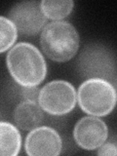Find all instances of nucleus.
Returning <instances> with one entry per match:
<instances>
[{
	"instance_id": "nucleus-1",
	"label": "nucleus",
	"mask_w": 117,
	"mask_h": 156,
	"mask_svg": "<svg viewBox=\"0 0 117 156\" xmlns=\"http://www.w3.org/2000/svg\"><path fill=\"white\" fill-rule=\"evenodd\" d=\"M6 65L13 79L22 87H37L47 75V65L42 53L28 42H20L10 49Z\"/></svg>"
},
{
	"instance_id": "nucleus-2",
	"label": "nucleus",
	"mask_w": 117,
	"mask_h": 156,
	"mask_svg": "<svg viewBox=\"0 0 117 156\" xmlns=\"http://www.w3.org/2000/svg\"><path fill=\"white\" fill-rule=\"evenodd\" d=\"M79 34L66 21H53L41 31L40 46L47 58L57 62L70 61L79 49Z\"/></svg>"
},
{
	"instance_id": "nucleus-3",
	"label": "nucleus",
	"mask_w": 117,
	"mask_h": 156,
	"mask_svg": "<svg viewBox=\"0 0 117 156\" xmlns=\"http://www.w3.org/2000/svg\"><path fill=\"white\" fill-rule=\"evenodd\" d=\"M77 101L85 113L102 117L108 115L114 109L117 104V93L110 81L90 78L78 88Z\"/></svg>"
},
{
	"instance_id": "nucleus-4",
	"label": "nucleus",
	"mask_w": 117,
	"mask_h": 156,
	"mask_svg": "<svg viewBox=\"0 0 117 156\" xmlns=\"http://www.w3.org/2000/svg\"><path fill=\"white\" fill-rule=\"evenodd\" d=\"M37 101L47 113L62 116L74 109L77 102V92L69 82L54 80L39 90Z\"/></svg>"
},
{
	"instance_id": "nucleus-5",
	"label": "nucleus",
	"mask_w": 117,
	"mask_h": 156,
	"mask_svg": "<svg viewBox=\"0 0 117 156\" xmlns=\"http://www.w3.org/2000/svg\"><path fill=\"white\" fill-rule=\"evenodd\" d=\"M78 71L82 76L101 78L108 80L115 73V60L113 54L100 44L85 46L78 58Z\"/></svg>"
},
{
	"instance_id": "nucleus-6",
	"label": "nucleus",
	"mask_w": 117,
	"mask_h": 156,
	"mask_svg": "<svg viewBox=\"0 0 117 156\" xmlns=\"http://www.w3.org/2000/svg\"><path fill=\"white\" fill-rule=\"evenodd\" d=\"M8 18L15 23L18 30L26 35H35L46 26L41 2L23 1L12 7Z\"/></svg>"
},
{
	"instance_id": "nucleus-7",
	"label": "nucleus",
	"mask_w": 117,
	"mask_h": 156,
	"mask_svg": "<svg viewBox=\"0 0 117 156\" xmlns=\"http://www.w3.org/2000/svg\"><path fill=\"white\" fill-rule=\"evenodd\" d=\"M108 136V128L97 116H85L77 121L73 129V138L76 144L85 150L98 149Z\"/></svg>"
},
{
	"instance_id": "nucleus-8",
	"label": "nucleus",
	"mask_w": 117,
	"mask_h": 156,
	"mask_svg": "<svg viewBox=\"0 0 117 156\" xmlns=\"http://www.w3.org/2000/svg\"><path fill=\"white\" fill-rule=\"evenodd\" d=\"M62 140L58 132L48 126H39L29 131L24 149L29 156H58L62 152Z\"/></svg>"
},
{
	"instance_id": "nucleus-9",
	"label": "nucleus",
	"mask_w": 117,
	"mask_h": 156,
	"mask_svg": "<svg viewBox=\"0 0 117 156\" xmlns=\"http://www.w3.org/2000/svg\"><path fill=\"white\" fill-rule=\"evenodd\" d=\"M44 110L38 101H23L14 110V120L16 125L23 131H31L42 124Z\"/></svg>"
},
{
	"instance_id": "nucleus-10",
	"label": "nucleus",
	"mask_w": 117,
	"mask_h": 156,
	"mask_svg": "<svg viewBox=\"0 0 117 156\" xmlns=\"http://www.w3.org/2000/svg\"><path fill=\"white\" fill-rule=\"evenodd\" d=\"M22 136L19 129L9 122H0V154L17 156L21 150Z\"/></svg>"
},
{
	"instance_id": "nucleus-11",
	"label": "nucleus",
	"mask_w": 117,
	"mask_h": 156,
	"mask_svg": "<svg viewBox=\"0 0 117 156\" xmlns=\"http://www.w3.org/2000/svg\"><path fill=\"white\" fill-rule=\"evenodd\" d=\"M74 2L72 0H43L41 1V8L47 19L53 21H62L69 15Z\"/></svg>"
},
{
	"instance_id": "nucleus-12",
	"label": "nucleus",
	"mask_w": 117,
	"mask_h": 156,
	"mask_svg": "<svg viewBox=\"0 0 117 156\" xmlns=\"http://www.w3.org/2000/svg\"><path fill=\"white\" fill-rule=\"evenodd\" d=\"M18 28L7 17H0V53H4L14 47L18 38Z\"/></svg>"
},
{
	"instance_id": "nucleus-13",
	"label": "nucleus",
	"mask_w": 117,
	"mask_h": 156,
	"mask_svg": "<svg viewBox=\"0 0 117 156\" xmlns=\"http://www.w3.org/2000/svg\"><path fill=\"white\" fill-rule=\"evenodd\" d=\"M98 155H117V146L112 143H105L98 148Z\"/></svg>"
},
{
	"instance_id": "nucleus-14",
	"label": "nucleus",
	"mask_w": 117,
	"mask_h": 156,
	"mask_svg": "<svg viewBox=\"0 0 117 156\" xmlns=\"http://www.w3.org/2000/svg\"><path fill=\"white\" fill-rule=\"evenodd\" d=\"M110 82H111V84L114 86L116 93H117V74L113 75V77H112V81H110Z\"/></svg>"
}]
</instances>
